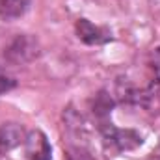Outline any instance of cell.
<instances>
[{
	"label": "cell",
	"instance_id": "cell-7",
	"mask_svg": "<svg viewBox=\"0 0 160 160\" xmlns=\"http://www.w3.org/2000/svg\"><path fill=\"white\" fill-rule=\"evenodd\" d=\"M147 69H149V82L160 86V47L151 50L147 58Z\"/></svg>",
	"mask_w": 160,
	"mask_h": 160
},
{
	"label": "cell",
	"instance_id": "cell-8",
	"mask_svg": "<svg viewBox=\"0 0 160 160\" xmlns=\"http://www.w3.org/2000/svg\"><path fill=\"white\" fill-rule=\"evenodd\" d=\"M65 160H97V158L89 153V149H84V147H67Z\"/></svg>",
	"mask_w": 160,
	"mask_h": 160
},
{
	"label": "cell",
	"instance_id": "cell-3",
	"mask_svg": "<svg viewBox=\"0 0 160 160\" xmlns=\"http://www.w3.org/2000/svg\"><path fill=\"white\" fill-rule=\"evenodd\" d=\"M21 151L22 160H52V147L41 130H32L26 134Z\"/></svg>",
	"mask_w": 160,
	"mask_h": 160
},
{
	"label": "cell",
	"instance_id": "cell-6",
	"mask_svg": "<svg viewBox=\"0 0 160 160\" xmlns=\"http://www.w3.org/2000/svg\"><path fill=\"white\" fill-rule=\"evenodd\" d=\"M32 0H0V19L15 21L28 13Z\"/></svg>",
	"mask_w": 160,
	"mask_h": 160
},
{
	"label": "cell",
	"instance_id": "cell-5",
	"mask_svg": "<svg viewBox=\"0 0 160 160\" xmlns=\"http://www.w3.org/2000/svg\"><path fill=\"white\" fill-rule=\"evenodd\" d=\"M26 130L19 123H2L0 125V155H9L19 149L26 138Z\"/></svg>",
	"mask_w": 160,
	"mask_h": 160
},
{
	"label": "cell",
	"instance_id": "cell-4",
	"mask_svg": "<svg viewBox=\"0 0 160 160\" xmlns=\"http://www.w3.org/2000/svg\"><path fill=\"white\" fill-rule=\"evenodd\" d=\"M75 32H77V38L82 43L93 47V45H104L108 41H112V32L104 26H99V24H93L89 19H78L75 22Z\"/></svg>",
	"mask_w": 160,
	"mask_h": 160
},
{
	"label": "cell",
	"instance_id": "cell-2",
	"mask_svg": "<svg viewBox=\"0 0 160 160\" xmlns=\"http://www.w3.org/2000/svg\"><path fill=\"white\" fill-rule=\"evenodd\" d=\"M41 48L36 38L28 34H17L4 50V58L11 63H28L39 56Z\"/></svg>",
	"mask_w": 160,
	"mask_h": 160
},
{
	"label": "cell",
	"instance_id": "cell-1",
	"mask_svg": "<svg viewBox=\"0 0 160 160\" xmlns=\"http://www.w3.org/2000/svg\"><path fill=\"white\" fill-rule=\"evenodd\" d=\"M112 106H114V99H112V95H108V91H99L95 95L93 114L97 118V127H99L104 145L116 153H125V151H132V149L140 147L143 143V138L138 130L114 127V123L110 121Z\"/></svg>",
	"mask_w": 160,
	"mask_h": 160
},
{
	"label": "cell",
	"instance_id": "cell-9",
	"mask_svg": "<svg viewBox=\"0 0 160 160\" xmlns=\"http://www.w3.org/2000/svg\"><path fill=\"white\" fill-rule=\"evenodd\" d=\"M15 88H17V80L13 78L4 67H0V95L11 91V89H15Z\"/></svg>",
	"mask_w": 160,
	"mask_h": 160
}]
</instances>
